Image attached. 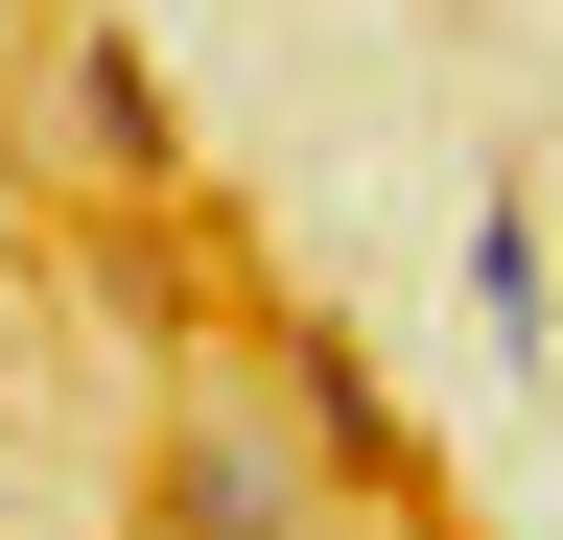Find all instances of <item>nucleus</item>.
Segmentation results:
<instances>
[{"label":"nucleus","instance_id":"nucleus-1","mask_svg":"<svg viewBox=\"0 0 563 540\" xmlns=\"http://www.w3.org/2000/svg\"><path fill=\"white\" fill-rule=\"evenodd\" d=\"M329 447L258 423V399H165V540H306Z\"/></svg>","mask_w":563,"mask_h":540},{"label":"nucleus","instance_id":"nucleus-2","mask_svg":"<svg viewBox=\"0 0 563 540\" xmlns=\"http://www.w3.org/2000/svg\"><path fill=\"white\" fill-rule=\"evenodd\" d=\"M47 142L95 165V188H188V118H165V71H141L118 24H70V47H47Z\"/></svg>","mask_w":563,"mask_h":540},{"label":"nucleus","instance_id":"nucleus-3","mask_svg":"<svg viewBox=\"0 0 563 540\" xmlns=\"http://www.w3.org/2000/svg\"><path fill=\"white\" fill-rule=\"evenodd\" d=\"M282 399H306V447L352 470V494H422V423L376 399V353H352V329H282Z\"/></svg>","mask_w":563,"mask_h":540},{"label":"nucleus","instance_id":"nucleus-4","mask_svg":"<svg viewBox=\"0 0 563 540\" xmlns=\"http://www.w3.org/2000/svg\"><path fill=\"white\" fill-rule=\"evenodd\" d=\"M470 283H493V329H517V376H540V353H563V306H540V212H517V188L470 212Z\"/></svg>","mask_w":563,"mask_h":540}]
</instances>
